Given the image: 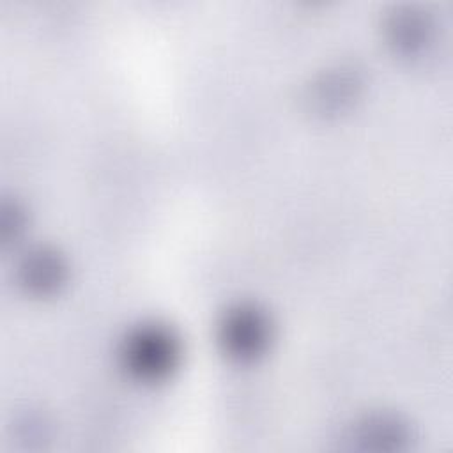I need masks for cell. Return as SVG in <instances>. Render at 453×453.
Instances as JSON below:
<instances>
[{"label":"cell","instance_id":"3","mask_svg":"<svg viewBox=\"0 0 453 453\" xmlns=\"http://www.w3.org/2000/svg\"><path fill=\"white\" fill-rule=\"evenodd\" d=\"M363 88L365 71L357 64L340 62L310 78L303 90V101L315 115H336L350 108Z\"/></svg>","mask_w":453,"mask_h":453},{"label":"cell","instance_id":"5","mask_svg":"<svg viewBox=\"0 0 453 453\" xmlns=\"http://www.w3.org/2000/svg\"><path fill=\"white\" fill-rule=\"evenodd\" d=\"M14 276L27 294L46 297L65 285L69 264L58 248L39 244L28 248L18 258Z\"/></svg>","mask_w":453,"mask_h":453},{"label":"cell","instance_id":"1","mask_svg":"<svg viewBox=\"0 0 453 453\" xmlns=\"http://www.w3.org/2000/svg\"><path fill=\"white\" fill-rule=\"evenodd\" d=\"M117 357L131 377L143 382H157L170 377L180 365L182 340L163 320H140L120 336Z\"/></svg>","mask_w":453,"mask_h":453},{"label":"cell","instance_id":"6","mask_svg":"<svg viewBox=\"0 0 453 453\" xmlns=\"http://www.w3.org/2000/svg\"><path fill=\"white\" fill-rule=\"evenodd\" d=\"M347 439L363 449H400L412 439L411 425L396 412L372 411L356 419L347 434Z\"/></svg>","mask_w":453,"mask_h":453},{"label":"cell","instance_id":"2","mask_svg":"<svg viewBox=\"0 0 453 453\" xmlns=\"http://www.w3.org/2000/svg\"><path fill=\"white\" fill-rule=\"evenodd\" d=\"M223 354L239 363H250L267 352L274 338V322L269 311L255 301L228 304L214 327Z\"/></svg>","mask_w":453,"mask_h":453},{"label":"cell","instance_id":"7","mask_svg":"<svg viewBox=\"0 0 453 453\" xmlns=\"http://www.w3.org/2000/svg\"><path fill=\"white\" fill-rule=\"evenodd\" d=\"M28 225V211L18 198H5L0 207V237L2 241H18Z\"/></svg>","mask_w":453,"mask_h":453},{"label":"cell","instance_id":"4","mask_svg":"<svg viewBox=\"0 0 453 453\" xmlns=\"http://www.w3.org/2000/svg\"><path fill=\"white\" fill-rule=\"evenodd\" d=\"M382 37L396 55L416 58L434 44L435 25L425 7L396 4L384 12Z\"/></svg>","mask_w":453,"mask_h":453}]
</instances>
